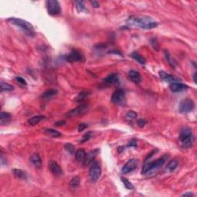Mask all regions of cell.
I'll return each mask as SVG.
<instances>
[{"label":"cell","mask_w":197,"mask_h":197,"mask_svg":"<svg viewBox=\"0 0 197 197\" xmlns=\"http://www.w3.org/2000/svg\"><path fill=\"white\" fill-rule=\"evenodd\" d=\"M165 162V157H161L159 159H156L154 162H148L145 163V165L142 167V170H141V173L142 174H147L149 172H152L153 171H155L156 169H158L159 168H160L161 166L163 165V164Z\"/></svg>","instance_id":"277c9868"},{"label":"cell","mask_w":197,"mask_h":197,"mask_svg":"<svg viewBox=\"0 0 197 197\" xmlns=\"http://www.w3.org/2000/svg\"><path fill=\"white\" fill-rule=\"evenodd\" d=\"M129 78L132 82H133L135 84H139L142 82V77H141L140 73L138 71L135 70H130L129 72Z\"/></svg>","instance_id":"9a60e30c"},{"label":"cell","mask_w":197,"mask_h":197,"mask_svg":"<svg viewBox=\"0 0 197 197\" xmlns=\"http://www.w3.org/2000/svg\"><path fill=\"white\" fill-rule=\"evenodd\" d=\"M111 101L114 104H116V105H125V104H126V98H125V92L121 88L115 90L112 95Z\"/></svg>","instance_id":"5b68a950"},{"label":"cell","mask_w":197,"mask_h":197,"mask_svg":"<svg viewBox=\"0 0 197 197\" xmlns=\"http://www.w3.org/2000/svg\"><path fill=\"white\" fill-rule=\"evenodd\" d=\"M92 132H87L85 134V135L82 136V139H81L80 142H87L88 140H89L90 139V138L92 137Z\"/></svg>","instance_id":"e575fe53"},{"label":"cell","mask_w":197,"mask_h":197,"mask_svg":"<svg viewBox=\"0 0 197 197\" xmlns=\"http://www.w3.org/2000/svg\"><path fill=\"white\" fill-rule=\"evenodd\" d=\"M65 59L68 62H82L84 61V57L79 51L77 49H72L70 53L65 55Z\"/></svg>","instance_id":"9c48e42d"},{"label":"cell","mask_w":197,"mask_h":197,"mask_svg":"<svg viewBox=\"0 0 197 197\" xmlns=\"http://www.w3.org/2000/svg\"><path fill=\"white\" fill-rule=\"evenodd\" d=\"M8 22H10L12 25H15V26L20 27L27 35H29L31 36L35 35V30H34L33 26H32V24L29 23L27 21L23 20L22 18L12 17V18H8Z\"/></svg>","instance_id":"3957f363"},{"label":"cell","mask_w":197,"mask_h":197,"mask_svg":"<svg viewBox=\"0 0 197 197\" xmlns=\"http://www.w3.org/2000/svg\"><path fill=\"white\" fill-rule=\"evenodd\" d=\"M146 123H147V121L144 119H140L137 121V125H139V127H140V128L144 127V125H145Z\"/></svg>","instance_id":"8d00e7d4"},{"label":"cell","mask_w":197,"mask_h":197,"mask_svg":"<svg viewBox=\"0 0 197 197\" xmlns=\"http://www.w3.org/2000/svg\"><path fill=\"white\" fill-rule=\"evenodd\" d=\"M89 94H90V92L88 91H82L80 93H78V95L75 97V102H78V103H82V102L85 100V98H88Z\"/></svg>","instance_id":"ffe728a7"},{"label":"cell","mask_w":197,"mask_h":197,"mask_svg":"<svg viewBox=\"0 0 197 197\" xmlns=\"http://www.w3.org/2000/svg\"><path fill=\"white\" fill-rule=\"evenodd\" d=\"M43 132H45L46 135H48V136L53 137V138H58V137H60L61 135H62L61 132H59L58 131L53 129H45L43 130Z\"/></svg>","instance_id":"44dd1931"},{"label":"cell","mask_w":197,"mask_h":197,"mask_svg":"<svg viewBox=\"0 0 197 197\" xmlns=\"http://www.w3.org/2000/svg\"><path fill=\"white\" fill-rule=\"evenodd\" d=\"M195 103L190 98H185L180 102L179 105V111L181 113H189L193 110Z\"/></svg>","instance_id":"ba28073f"},{"label":"cell","mask_w":197,"mask_h":197,"mask_svg":"<svg viewBox=\"0 0 197 197\" xmlns=\"http://www.w3.org/2000/svg\"><path fill=\"white\" fill-rule=\"evenodd\" d=\"M91 4H92L94 8H98V7H99V4H98V2H97L96 1H91Z\"/></svg>","instance_id":"60d3db41"},{"label":"cell","mask_w":197,"mask_h":197,"mask_svg":"<svg viewBox=\"0 0 197 197\" xmlns=\"http://www.w3.org/2000/svg\"><path fill=\"white\" fill-rule=\"evenodd\" d=\"M136 116L137 113L132 110L129 111V112L125 114V118H126L127 119H129V120H133V119H135V118H136Z\"/></svg>","instance_id":"d6a6232c"},{"label":"cell","mask_w":197,"mask_h":197,"mask_svg":"<svg viewBox=\"0 0 197 197\" xmlns=\"http://www.w3.org/2000/svg\"><path fill=\"white\" fill-rule=\"evenodd\" d=\"M127 22L143 29H152L158 25V22L153 18L147 15H132L128 18Z\"/></svg>","instance_id":"6da1fadb"},{"label":"cell","mask_w":197,"mask_h":197,"mask_svg":"<svg viewBox=\"0 0 197 197\" xmlns=\"http://www.w3.org/2000/svg\"><path fill=\"white\" fill-rule=\"evenodd\" d=\"M11 118H12V115L9 113H8V112H1V115H0V122H1V125H6L7 123H8V122H10Z\"/></svg>","instance_id":"d6986e66"},{"label":"cell","mask_w":197,"mask_h":197,"mask_svg":"<svg viewBox=\"0 0 197 197\" xmlns=\"http://www.w3.org/2000/svg\"><path fill=\"white\" fill-rule=\"evenodd\" d=\"M43 119V115H35V116H32V118L28 119V123L30 125H35Z\"/></svg>","instance_id":"cb8c5ba5"},{"label":"cell","mask_w":197,"mask_h":197,"mask_svg":"<svg viewBox=\"0 0 197 197\" xmlns=\"http://www.w3.org/2000/svg\"><path fill=\"white\" fill-rule=\"evenodd\" d=\"M65 124V121H58V122H55V126H61V125H64Z\"/></svg>","instance_id":"ab89813d"},{"label":"cell","mask_w":197,"mask_h":197,"mask_svg":"<svg viewBox=\"0 0 197 197\" xmlns=\"http://www.w3.org/2000/svg\"><path fill=\"white\" fill-rule=\"evenodd\" d=\"M128 146H137V142H136V140H135V139H132V140H131L130 142H129V144H128Z\"/></svg>","instance_id":"f35d334b"},{"label":"cell","mask_w":197,"mask_h":197,"mask_svg":"<svg viewBox=\"0 0 197 197\" xmlns=\"http://www.w3.org/2000/svg\"><path fill=\"white\" fill-rule=\"evenodd\" d=\"M0 87H1V91L2 92H3V91H12L14 89L13 86L12 85L4 82H1Z\"/></svg>","instance_id":"f546056e"},{"label":"cell","mask_w":197,"mask_h":197,"mask_svg":"<svg viewBox=\"0 0 197 197\" xmlns=\"http://www.w3.org/2000/svg\"><path fill=\"white\" fill-rule=\"evenodd\" d=\"M165 58H166L167 61H168V62H169V64H170L171 66H175V61L174 60L173 58H172V56H171L170 54L169 53V52H167V51H165Z\"/></svg>","instance_id":"1f68e13d"},{"label":"cell","mask_w":197,"mask_h":197,"mask_svg":"<svg viewBox=\"0 0 197 197\" xmlns=\"http://www.w3.org/2000/svg\"><path fill=\"white\" fill-rule=\"evenodd\" d=\"M75 7H76V9L78 12L87 11L86 7H85V4H84V2L82 1H76L75 2Z\"/></svg>","instance_id":"83f0119b"},{"label":"cell","mask_w":197,"mask_h":197,"mask_svg":"<svg viewBox=\"0 0 197 197\" xmlns=\"http://www.w3.org/2000/svg\"><path fill=\"white\" fill-rule=\"evenodd\" d=\"M57 92H58V91H57L56 89H52V88H50V89H48V90L45 91V92L42 94L41 97H42V98H51V97L56 95Z\"/></svg>","instance_id":"d4e9b609"},{"label":"cell","mask_w":197,"mask_h":197,"mask_svg":"<svg viewBox=\"0 0 197 197\" xmlns=\"http://www.w3.org/2000/svg\"><path fill=\"white\" fill-rule=\"evenodd\" d=\"M87 108H88V105H87L86 104H82V105H80L79 106L76 107L75 109L69 111V112L67 113V115L70 117L75 116V115H82V113H84V112H86Z\"/></svg>","instance_id":"8fae6325"},{"label":"cell","mask_w":197,"mask_h":197,"mask_svg":"<svg viewBox=\"0 0 197 197\" xmlns=\"http://www.w3.org/2000/svg\"><path fill=\"white\" fill-rule=\"evenodd\" d=\"M178 165H179V162H178V161L176 159H172V160L169 161L168 165H166V168L169 170V172H172L178 167Z\"/></svg>","instance_id":"484cf974"},{"label":"cell","mask_w":197,"mask_h":197,"mask_svg":"<svg viewBox=\"0 0 197 197\" xmlns=\"http://www.w3.org/2000/svg\"><path fill=\"white\" fill-rule=\"evenodd\" d=\"M169 88L173 92H180L182 91L186 90L188 88V85L180 82H172L169 85Z\"/></svg>","instance_id":"5bb4252c"},{"label":"cell","mask_w":197,"mask_h":197,"mask_svg":"<svg viewBox=\"0 0 197 197\" xmlns=\"http://www.w3.org/2000/svg\"><path fill=\"white\" fill-rule=\"evenodd\" d=\"M131 56H132V58H134L135 60H136L137 62H139V63L142 64V65H144L145 63V58L141 55H139L138 52H133L131 54Z\"/></svg>","instance_id":"4316f807"},{"label":"cell","mask_w":197,"mask_h":197,"mask_svg":"<svg viewBox=\"0 0 197 197\" xmlns=\"http://www.w3.org/2000/svg\"><path fill=\"white\" fill-rule=\"evenodd\" d=\"M137 166H138V160L135 159H132L128 161L123 165V167L122 168V172L123 174L129 173V172H131L133 170H135L137 168Z\"/></svg>","instance_id":"30bf717a"},{"label":"cell","mask_w":197,"mask_h":197,"mask_svg":"<svg viewBox=\"0 0 197 197\" xmlns=\"http://www.w3.org/2000/svg\"><path fill=\"white\" fill-rule=\"evenodd\" d=\"M103 82L108 85H115L119 82V76L117 73H111L103 79Z\"/></svg>","instance_id":"4fadbf2b"},{"label":"cell","mask_w":197,"mask_h":197,"mask_svg":"<svg viewBox=\"0 0 197 197\" xmlns=\"http://www.w3.org/2000/svg\"><path fill=\"white\" fill-rule=\"evenodd\" d=\"M193 78H194V82H196V73H194L193 75Z\"/></svg>","instance_id":"7bdbcfd3"},{"label":"cell","mask_w":197,"mask_h":197,"mask_svg":"<svg viewBox=\"0 0 197 197\" xmlns=\"http://www.w3.org/2000/svg\"><path fill=\"white\" fill-rule=\"evenodd\" d=\"M85 155H86V152H85L84 149H78L75 152V158H76V160L79 162H82L83 163L84 160H85Z\"/></svg>","instance_id":"7402d4cb"},{"label":"cell","mask_w":197,"mask_h":197,"mask_svg":"<svg viewBox=\"0 0 197 197\" xmlns=\"http://www.w3.org/2000/svg\"><path fill=\"white\" fill-rule=\"evenodd\" d=\"M159 76L161 77V78L163 79L164 81H166V82H177V81H178V78L172 76V75H171L170 74L166 73V72H164V71H159Z\"/></svg>","instance_id":"ac0fdd59"},{"label":"cell","mask_w":197,"mask_h":197,"mask_svg":"<svg viewBox=\"0 0 197 197\" xmlns=\"http://www.w3.org/2000/svg\"><path fill=\"white\" fill-rule=\"evenodd\" d=\"M47 11L50 15H57L60 13V4L56 0H48L45 2Z\"/></svg>","instance_id":"52a82bcc"},{"label":"cell","mask_w":197,"mask_h":197,"mask_svg":"<svg viewBox=\"0 0 197 197\" xmlns=\"http://www.w3.org/2000/svg\"><path fill=\"white\" fill-rule=\"evenodd\" d=\"M48 166L50 169L51 172L55 175V176H61L63 174L62 169H61L60 166L58 165V164L57 162H54V161L51 160L48 163Z\"/></svg>","instance_id":"7c38bea8"},{"label":"cell","mask_w":197,"mask_h":197,"mask_svg":"<svg viewBox=\"0 0 197 197\" xmlns=\"http://www.w3.org/2000/svg\"><path fill=\"white\" fill-rule=\"evenodd\" d=\"M101 172H102V170H101L99 164L95 161H93L91 164V167L89 169V178H90L91 182H96L100 178Z\"/></svg>","instance_id":"8992f818"},{"label":"cell","mask_w":197,"mask_h":197,"mask_svg":"<svg viewBox=\"0 0 197 197\" xmlns=\"http://www.w3.org/2000/svg\"><path fill=\"white\" fill-rule=\"evenodd\" d=\"M121 181L123 182L124 185H125V187L126 188V189H134V186H133V185L132 184V182H129V181L127 179H125V177H121Z\"/></svg>","instance_id":"4dcf8cb0"},{"label":"cell","mask_w":197,"mask_h":197,"mask_svg":"<svg viewBox=\"0 0 197 197\" xmlns=\"http://www.w3.org/2000/svg\"><path fill=\"white\" fill-rule=\"evenodd\" d=\"M29 161L31 163L38 169H40L42 167V159H41L40 155L38 153H33L29 158Z\"/></svg>","instance_id":"2e32d148"},{"label":"cell","mask_w":197,"mask_h":197,"mask_svg":"<svg viewBox=\"0 0 197 197\" xmlns=\"http://www.w3.org/2000/svg\"><path fill=\"white\" fill-rule=\"evenodd\" d=\"M98 151H99L98 149H94V150H92L90 151V152H88V153H86L85 160H84L83 162L84 165H88V164L92 163V162L94 161L95 157L96 156V155L98 154Z\"/></svg>","instance_id":"e0dca14e"},{"label":"cell","mask_w":197,"mask_h":197,"mask_svg":"<svg viewBox=\"0 0 197 197\" xmlns=\"http://www.w3.org/2000/svg\"><path fill=\"white\" fill-rule=\"evenodd\" d=\"M179 142L183 149L192 148L194 143V135L190 128L185 127L181 130L179 134Z\"/></svg>","instance_id":"7a4b0ae2"},{"label":"cell","mask_w":197,"mask_h":197,"mask_svg":"<svg viewBox=\"0 0 197 197\" xmlns=\"http://www.w3.org/2000/svg\"><path fill=\"white\" fill-rule=\"evenodd\" d=\"M13 172L14 175H15L16 178L20 179H27V173L24 171H22V169H14L12 170Z\"/></svg>","instance_id":"603a6c76"},{"label":"cell","mask_w":197,"mask_h":197,"mask_svg":"<svg viewBox=\"0 0 197 197\" xmlns=\"http://www.w3.org/2000/svg\"><path fill=\"white\" fill-rule=\"evenodd\" d=\"M79 183H80V178L78 176H75L71 179L70 182H69V185L72 189H75L78 186Z\"/></svg>","instance_id":"f1b7e54d"},{"label":"cell","mask_w":197,"mask_h":197,"mask_svg":"<svg viewBox=\"0 0 197 197\" xmlns=\"http://www.w3.org/2000/svg\"><path fill=\"white\" fill-rule=\"evenodd\" d=\"M88 126V124H86V123H81L80 125H78V132H82V130H84V129H86V128Z\"/></svg>","instance_id":"74e56055"},{"label":"cell","mask_w":197,"mask_h":197,"mask_svg":"<svg viewBox=\"0 0 197 197\" xmlns=\"http://www.w3.org/2000/svg\"><path fill=\"white\" fill-rule=\"evenodd\" d=\"M15 79H16L17 82H18V83H20L22 85H27V82H25V80L23 78H22V77L20 76H17L16 78H15Z\"/></svg>","instance_id":"d590c367"},{"label":"cell","mask_w":197,"mask_h":197,"mask_svg":"<svg viewBox=\"0 0 197 197\" xmlns=\"http://www.w3.org/2000/svg\"><path fill=\"white\" fill-rule=\"evenodd\" d=\"M192 195H193V194H192L191 192H185V193H184L183 195H182V196H192Z\"/></svg>","instance_id":"b9f144b4"},{"label":"cell","mask_w":197,"mask_h":197,"mask_svg":"<svg viewBox=\"0 0 197 197\" xmlns=\"http://www.w3.org/2000/svg\"><path fill=\"white\" fill-rule=\"evenodd\" d=\"M64 148H65V149L68 152V153H70V154L74 153V151H75V147H74V145H72L71 143H66L65 145V146H64Z\"/></svg>","instance_id":"836d02e7"}]
</instances>
